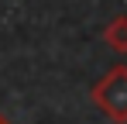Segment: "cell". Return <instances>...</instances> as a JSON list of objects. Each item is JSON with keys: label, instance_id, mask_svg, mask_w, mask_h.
Listing matches in <instances>:
<instances>
[{"label": "cell", "instance_id": "3957f363", "mask_svg": "<svg viewBox=\"0 0 127 124\" xmlns=\"http://www.w3.org/2000/svg\"><path fill=\"white\" fill-rule=\"evenodd\" d=\"M0 124H7V121H3V117H0Z\"/></svg>", "mask_w": 127, "mask_h": 124}, {"label": "cell", "instance_id": "6da1fadb", "mask_svg": "<svg viewBox=\"0 0 127 124\" xmlns=\"http://www.w3.org/2000/svg\"><path fill=\"white\" fill-rule=\"evenodd\" d=\"M93 100L100 103L113 121H127V65H113L103 79L93 86Z\"/></svg>", "mask_w": 127, "mask_h": 124}, {"label": "cell", "instance_id": "7a4b0ae2", "mask_svg": "<svg viewBox=\"0 0 127 124\" xmlns=\"http://www.w3.org/2000/svg\"><path fill=\"white\" fill-rule=\"evenodd\" d=\"M103 38L110 48H117V52H127V17H113L110 24H106Z\"/></svg>", "mask_w": 127, "mask_h": 124}]
</instances>
